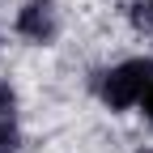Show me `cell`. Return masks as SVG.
<instances>
[{"label": "cell", "instance_id": "obj_4", "mask_svg": "<svg viewBox=\"0 0 153 153\" xmlns=\"http://www.w3.org/2000/svg\"><path fill=\"white\" fill-rule=\"evenodd\" d=\"M140 115H145V119L153 123V64H149V76H145V89H140Z\"/></svg>", "mask_w": 153, "mask_h": 153}, {"label": "cell", "instance_id": "obj_5", "mask_svg": "<svg viewBox=\"0 0 153 153\" xmlns=\"http://www.w3.org/2000/svg\"><path fill=\"white\" fill-rule=\"evenodd\" d=\"M4 111H17V94L0 81V115H4Z\"/></svg>", "mask_w": 153, "mask_h": 153}, {"label": "cell", "instance_id": "obj_2", "mask_svg": "<svg viewBox=\"0 0 153 153\" xmlns=\"http://www.w3.org/2000/svg\"><path fill=\"white\" fill-rule=\"evenodd\" d=\"M13 30L26 38L34 47H51L55 38H60V9H55V0H26L22 9H17V22Z\"/></svg>", "mask_w": 153, "mask_h": 153}, {"label": "cell", "instance_id": "obj_3", "mask_svg": "<svg viewBox=\"0 0 153 153\" xmlns=\"http://www.w3.org/2000/svg\"><path fill=\"white\" fill-rule=\"evenodd\" d=\"M132 22L140 30H153V0H136V4H132Z\"/></svg>", "mask_w": 153, "mask_h": 153}, {"label": "cell", "instance_id": "obj_1", "mask_svg": "<svg viewBox=\"0 0 153 153\" xmlns=\"http://www.w3.org/2000/svg\"><path fill=\"white\" fill-rule=\"evenodd\" d=\"M149 64H153V60H119V64L102 68L98 76H94V89H98L102 106H106V111H132V106L140 102Z\"/></svg>", "mask_w": 153, "mask_h": 153}]
</instances>
